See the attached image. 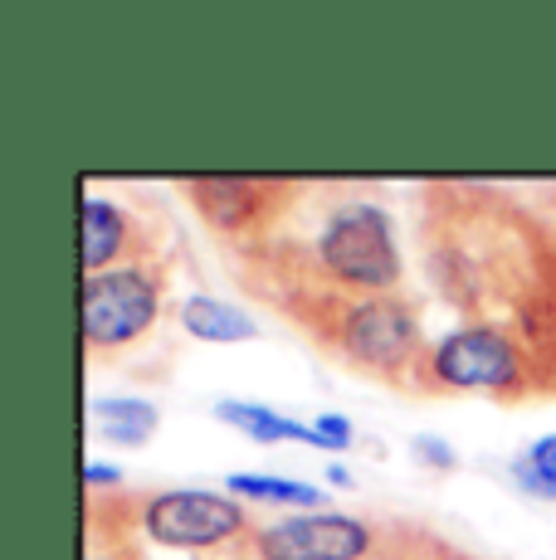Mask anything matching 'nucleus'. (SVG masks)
I'll use <instances>...</instances> for the list:
<instances>
[{"instance_id": "nucleus-12", "label": "nucleus", "mask_w": 556, "mask_h": 560, "mask_svg": "<svg viewBox=\"0 0 556 560\" xmlns=\"http://www.w3.org/2000/svg\"><path fill=\"white\" fill-rule=\"evenodd\" d=\"M224 492L240 502H274V508H323L327 492L313 482H293V478H269V472H230Z\"/></svg>"}, {"instance_id": "nucleus-15", "label": "nucleus", "mask_w": 556, "mask_h": 560, "mask_svg": "<svg viewBox=\"0 0 556 560\" xmlns=\"http://www.w3.org/2000/svg\"><path fill=\"white\" fill-rule=\"evenodd\" d=\"M83 478H89V488H117V482H123V468H113V463H89Z\"/></svg>"}, {"instance_id": "nucleus-2", "label": "nucleus", "mask_w": 556, "mask_h": 560, "mask_svg": "<svg viewBox=\"0 0 556 560\" xmlns=\"http://www.w3.org/2000/svg\"><path fill=\"white\" fill-rule=\"evenodd\" d=\"M79 317L89 351L132 347L162 317V278L147 264H117L103 273H89L79 288Z\"/></svg>"}, {"instance_id": "nucleus-17", "label": "nucleus", "mask_w": 556, "mask_h": 560, "mask_svg": "<svg viewBox=\"0 0 556 560\" xmlns=\"http://www.w3.org/2000/svg\"><path fill=\"white\" fill-rule=\"evenodd\" d=\"M327 482H333V488H351V472L347 468H327Z\"/></svg>"}, {"instance_id": "nucleus-4", "label": "nucleus", "mask_w": 556, "mask_h": 560, "mask_svg": "<svg viewBox=\"0 0 556 560\" xmlns=\"http://www.w3.org/2000/svg\"><path fill=\"white\" fill-rule=\"evenodd\" d=\"M337 347L347 361L367 365L377 375H401L410 361H420V322L410 303L395 293L351 298L337 312Z\"/></svg>"}, {"instance_id": "nucleus-16", "label": "nucleus", "mask_w": 556, "mask_h": 560, "mask_svg": "<svg viewBox=\"0 0 556 560\" xmlns=\"http://www.w3.org/2000/svg\"><path fill=\"white\" fill-rule=\"evenodd\" d=\"M415 458H430V463H440V468L454 463V454H449L444 444H435V439H415Z\"/></svg>"}, {"instance_id": "nucleus-1", "label": "nucleus", "mask_w": 556, "mask_h": 560, "mask_svg": "<svg viewBox=\"0 0 556 560\" xmlns=\"http://www.w3.org/2000/svg\"><path fill=\"white\" fill-rule=\"evenodd\" d=\"M317 268L357 298L391 293L401 283L395 224L377 200H341L317 230Z\"/></svg>"}, {"instance_id": "nucleus-7", "label": "nucleus", "mask_w": 556, "mask_h": 560, "mask_svg": "<svg viewBox=\"0 0 556 560\" xmlns=\"http://www.w3.org/2000/svg\"><path fill=\"white\" fill-rule=\"evenodd\" d=\"M186 190H190V200L200 205V214L224 234L250 230V224L269 210V200L278 196V186L250 180V176H196V180H186Z\"/></svg>"}, {"instance_id": "nucleus-14", "label": "nucleus", "mask_w": 556, "mask_h": 560, "mask_svg": "<svg viewBox=\"0 0 556 560\" xmlns=\"http://www.w3.org/2000/svg\"><path fill=\"white\" fill-rule=\"evenodd\" d=\"M313 434H317V448H327V454H341V448H351L357 429H351L347 415H317L313 419Z\"/></svg>"}, {"instance_id": "nucleus-6", "label": "nucleus", "mask_w": 556, "mask_h": 560, "mask_svg": "<svg viewBox=\"0 0 556 560\" xmlns=\"http://www.w3.org/2000/svg\"><path fill=\"white\" fill-rule=\"evenodd\" d=\"M371 546H377V532L347 512L278 516L254 536L259 560H361Z\"/></svg>"}, {"instance_id": "nucleus-9", "label": "nucleus", "mask_w": 556, "mask_h": 560, "mask_svg": "<svg viewBox=\"0 0 556 560\" xmlns=\"http://www.w3.org/2000/svg\"><path fill=\"white\" fill-rule=\"evenodd\" d=\"M181 327L196 341H216V347H234V341L259 337V322H254L250 312L224 303V298H210V293H196L181 303Z\"/></svg>"}, {"instance_id": "nucleus-3", "label": "nucleus", "mask_w": 556, "mask_h": 560, "mask_svg": "<svg viewBox=\"0 0 556 560\" xmlns=\"http://www.w3.org/2000/svg\"><path fill=\"white\" fill-rule=\"evenodd\" d=\"M425 365H430V381L444 385V390L508 395V390H522V381H528V357H522V347L502 327H488V322L444 331L430 347Z\"/></svg>"}, {"instance_id": "nucleus-10", "label": "nucleus", "mask_w": 556, "mask_h": 560, "mask_svg": "<svg viewBox=\"0 0 556 560\" xmlns=\"http://www.w3.org/2000/svg\"><path fill=\"white\" fill-rule=\"evenodd\" d=\"M216 419H224V424H234L240 434H250L254 444H313L317 448V434L313 424H298V419L278 415V409L269 405H250V400H220L216 405Z\"/></svg>"}, {"instance_id": "nucleus-5", "label": "nucleus", "mask_w": 556, "mask_h": 560, "mask_svg": "<svg viewBox=\"0 0 556 560\" xmlns=\"http://www.w3.org/2000/svg\"><path fill=\"white\" fill-rule=\"evenodd\" d=\"M142 526L157 546H171V551H210L250 526V508L230 492L171 488L142 502Z\"/></svg>"}, {"instance_id": "nucleus-11", "label": "nucleus", "mask_w": 556, "mask_h": 560, "mask_svg": "<svg viewBox=\"0 0 556 560\" xmlns=\"http://www.w3.org/2000/svg\"><path fill=\"white\" fill-rule=\"evenodd\" d=\"M93 424L103 429V439L113 444H147L162 424L152 400H137V395H117V400H93Z\"/></svg>"}, {"instance_id": "nucleus-8", "label": "nucleus", "mask_w": 556, "mask_h": 560, "mask_svg": "<svg viewBox=\"0 0 556 560\" xmlns=\"http://www.w3.org/2000/svg\"><path fill=\"white\" fill-rule=\"evenodd\" d=\"M132 244V220L123 214V205L103 200V196H83L79 205V258H83V278L117 268V258Z\"/></svg>"}, {"instance_id": "nucleus-13", "label": "nucleus", "mask_w": 556, "mask_h": 560, "mask_svg": "<svg viewBox=\"0 0 556 560\" xmlns=\"http://www.w3.org/2000/svg\"><path fill=\"white\" fill-rule=\"evenodd\" d=\"M512 482H518L528 498L556 502V434H542L512 458Z\"/></svg>"}]
</instances>
